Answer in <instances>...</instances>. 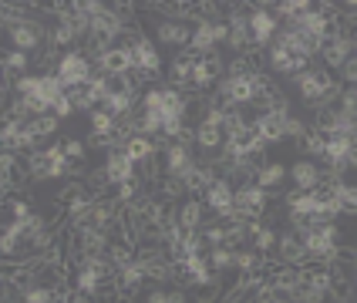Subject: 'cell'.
I'll list each match as a JSON object with an SVG mask.
<instances>
[{"label": "cell", "mask_w": 357, "mask_h": 303, "mask_svg": "<svg viewBox=\"0 0 357 303\" xmlns=\"http://www.w3.org/2000/svg\"><path fill=\"white\" fill-rule=\"evenodd\" d=\"M95 75H98V71H95V64L84 58L78 47H75V51H64V58H61V64H58V78H61V84H64V91L88 88Z\"/></svg>", "instance_id": "obj_1"}, {"label": "cell", "mask_w": 357, "mask_h": 303, "mask_svg": "<svg viewBox=\"0 0 357 303\" xmlns=\"http://www.w3.org/2000/svg\"><path fill=\"white\" fill-rule=\"evenodd\" d=\"M331 84L334 78L327 75V68L324 71H314V68H307L303 75H294V88H297L300 101H307V104H324L327 101V91H331Z\"/></svg>", "instance_id": "obj_2"}, {"label": "cell", "mask_w": 357, "mask_h": 303, "mask_svg": "<svg viewBox=\"0 0 357 303\" xmlns=\"http://www.w3.org/2000/svg\"><path fill=\"white\" fill-rule=\"evenodd\" d=\"M202 202L209 205V212H213L216 219H229V216H236V185L219 176V179L202 192Z\"/></svg>", "instance_id": "obj_3"}, {"label": "cell", "mask_w": 357, "mask_h": 303, "mask_svg": "<svg viewBox=\"0 0 357 303\" xmlns=\"http://www.w3.org/2000/svg\"><path fill=\"white\" fill-rule=\"evenodd\" d=\"M273 3H257V10H250V38H253V47H270L273 38L280 34V17L270 10Z\"/></svg>", "instance_id": "obj_4"}, {"label": "cell", "mask_w": 357, "mask_h": 303, "mask_svg": "<svg viewBox=\"0 0 357 303\" xmlns=\"http://www.w3.org/2000/svg\"><path fill=\"white\" fill-rule=\"evenodd\" d=\"M266 202H270V192L259 189L257 182H253V185H239L236 189V216H243V219H263Z\"/></svg>", "instance_id": "obj_5"}, {"label": "cell", "mask_w": 357, "mask_h": 303, "mask_svg": "<svg viewBox=\"0 0 357 303\" xmlns=\"http://www.w3.org/2000/svg\"><path fill=\"white\" fill-rule=\"evenodd\" d=\"M132 68H135L132 44H115L112 51H105V54L95 61V71H98V75H108V78H115V75H128Z\"/></svg>", "instance_id": "obj_6"}, {"label": "cell", "mask_w": 357, "mask_h": 303, "mask_svg": "<svg viewBox=\"0 0 357 303\" xmlns=\"http://www.w3.org/2000/svg\"><path fill=\"white\" fill-rule=\"evenodd\" d=\"M162 159H165V176H176V179H185L196 169V152L185 148L182 141H169Z\"/></svg>", "instance_id": "obj_7"}, {"label": "cell", "mask_w": 357, "mask_h": 303, "mask_svg": "<svg viewBox=\"0 0 357 303\" xmlns=\"http://www.w3.org/2000/svg\"><path fill=\"white\" fill-rule=\"evenodd\" d=\"M266 277H270V286L280 290V293H297L300 286H303V270H300V266L270 263V266H266Z\"/></svg>", "instance_id": "obj_8"}, {"label": "cell", "mask_w": 357, "mask_h": 303, "mask_svg": "<svg viewBox=\"0 0 357 303\" xmlns=\"http://www.w3.org/2000/svg\"><path fill=\"white\" fill-rule=\"evenodd\" d=\"M277 260L287 263V266H307V246H303V236H300L297 229H287V233H280Z\"/></svg>", "instance_id": "obj_9"}, {"label": "cell", "mask_w": 357, "mask_h": 303, "mask_svg": "<svg viewBox=\"0 0 357 303\" xmlns=\"http://www.w3.org/2000/svg\"><path fill=\"white\" fill-rule=\"evenodd\" d=\"M135 169H139V165L125 155V148H112V152H105V172H108L112 185L132 182L135 179Z\"/></svg>", "instance_id": "obj_10"}, {"label": "cell", "mask_w": 357, "mask_h": 303, "mask_svg": "<svg viewBox=\"0 0 357 303\" xmlns=\"http://www.w3.org/2000/svg\"><path fill=\"white\" fill-rule=\"evenodd\" d=\"M192 24H178V20H159V27H155V34H159L162 44H169V47H178V51H189V44H192Z\"/></svg>", "instance_id": "obj_11"}, {"label": "cell", "mask_w": 357, "mask_h": 303, "mask_svg": "<svg viewBox=\"0 0 357 303\" xmlns=\"http://www.w3.org/2000/svg\"><path fill=\"white\" fill-rule=\"evenodd\" d=\"M294 115V111H290ZM257 135L263 139V145H277V141H287V115H277V111H266L257 118Z\"/></svg>", "instance_id": "obj_12"}, {"label": "cell", "mask_w": 357, "mask_h": 303, "mask_svg": "<svg viewBox=\"0 0 357 303\" xmlns=\"http://www.w3.org/2000/svg\"><path fill=\"white\" fill-rule=\"evenodd\" d=\"M354 51H357V40H351V38H334V40H327V44L320 47L324 68H331V71H340V68H344V61L351 58Z\"/></svg>", "instance_id": "obj_13"}, {"label": "cell", "mask_w": 357, "mask_h": 303, "mask_svg": "<svg viewBox=\"0 0 357 303\" xmlns=\"http://www.w3.org/2000/svg\"><path fill=\"white\" fill-rule=\"evenodd\" d=\"M132 54H135V68L149 71V75H159V71H162V54H159V47H155L152 40L145 38V34H139V38L132 40Z\"/></svg>", "instance_id": "obj_14"}, {"label": "cell", "mask_w": 357, "mask_h": 303, "mask_svg": "<svg viewBox=\"0 0 357 303\" xmlns=\"http://www.w3.org/2000/svg\"><path fill=\"white\" fill-rule=\"evenodd\" d=\"M290 179L300 192H314L320 185V165L314 159H297L290 165Z\"/></svg>", "instance_id": "obj_15"}, {"label": "cell", "mask_w": 357, "mask_h": 303, "mask_svg": "<svg viewBox=\"0 0 357 303\" xmlns=\"http://www.w3.org/2000/svg\"><path fill=\"white\" fill-rule=\"evenodd\" d=\"M206 212H209V205L202 199L178 202V226H182L185 233H199V229L206 226Z\"/></svg>", "instance_id": "obj_16"}, {"label": "cell", "mask_w": 357, "mask_h": 303, "mask_svg": "<svg viewBox=\"0 0 357 303\" xmlns=\"http://www.w3.org/2000/svg\"><path fill=\"white\" fill-rule=\"evenodd\" d=\"M287 176H290V169H287L280 159H270L257 172V185H259V189H266V192H273V189H280V185H283V179H287Z\"/></svg>", "instance_id": "obj_17"}, {"label": "cell", "mask_w": 357, "mask_h": 303, "mask_svg": "<svg viewBox=\"0 0 357 303\" xmlns=\"http://www.w3.org/2000/svg\"><path fill=\"white\" fill-rule=\"evenodd\" d=\"M266 64H270V71L294 78V54H290V47H283V44H277V40H273L270 51H266Z\"/></svg>", "instance_id": "obj_18"}, {"label": "cell", "mask_w": 357, "mask_h": 303, "mask_svg": "<svg viewBox=\"0 0 357 303\" xmlns=\"http://www.w3.org/2000/svg\"><path fill=\"white\" fill-rule=\"evenodd\" d=\"M226 145V135H222V128H213V125H196V148L199 152H219Z\"/></svg>", "instance_id": "obj_19"}, {"label": "cell", "mask_w": 357, "mask_h": 303, "mask_svg": "<svg viewBox=\"0 0 357 303\" xmlns=\"http://www.w3.org/2000/svg\"><path fill=\"white\" fill-rule=\"evenodd\" d=\"M27 128L34 132V139H38V141H47V139H54V135H58L61 118H58V115H51V111H47V115H38V118H31V121H27Z\"/></svg>", "instance_id": "obj_20"}, {"label": "cell", "mask_w": 357, "mask_h": 303, "mask_svg": "<svg viewBox=\"0 0 357 303\" xmlns=\"http://www.w3.org/2000/svg\"><path fill=\"white\" fill-rule=\"evenodd\" d=\"M119 132V118L108 115L105 108H95L91 111V135H101V139H112Z\"/></svg>", "instance_id": "obj_21"}, {"label": "cell", "mask_w": 357, "mask_h": 303, "mask_svg": "<svg viewBox=\"0 0 357 303\" xmlns=\"http://www.w3.org/2000/svg\"><path fill=\"white\" fill-rule=\"evenodd\" d=\"M354 293H357V286L351 277H334V280H331V290H327V300L347 303V300H354Z\"/></svg>", "instance_id": "obj_22"}, {"label": "cell", "mask_w": 357, "mask_h": 303, "mask_svg": "<svg viewBox=\"0 0 357 303\" xmlns=\"http://www.w3.org/2000/svg\"><path fill=\"white\" fill-rule=\"evenodd\" d=\"M300 152H307L310 159H324V152H327V135L317 132V128H310L307 139L300 141Z\"/></svg>", "instance_id": "obj_23"}, {"label": "cell", "mask_w": 357, "mask_h": 303, "mask_svg": "<svg viewBox=\"0 0 357 303\" xmlns=\"http://www.w3.org/2000/svg\"><path fill=\"white\" fill-rule=\"evenodd\" d=\"M209 266H213L216 273L236 270V249H226V246H216V249H209Z\"/></svg>", "instance_id": "obj_24"}, {"label": "cell", "mask_w": 357, "mask_h": 303, "mask_svg": "<svg viewBox=\"0 0 357 303\" xmlns=\"http://www.w3.org/2000/svg\"><path fill=\"white\" fill-rule=\"evenodd\" d=\"M307 10H314L310 0H280L277 3V17H283V20H297V17H303Z\"/></svg>", "instance_id": "obj_25"}, {"label": "cell", "mask_w": 357, "mask_h": 303, "mask_svg": "<svg viewBox=\"0 0 357 303\" xmlns=\"http://www.w3.org/2000/svg\"><path fill=\"white\" fill-rule=\"evenodd\" d=\"M68 98L75 104V111H81V115H91L95 108H101L95 95H91V88H75V91H68Z\"/></svg>", "instance_id": "obj_26"}, {"label": "cell", "mask_w": 357, "mask_h": 303, "mask_svg": "<svg viewBox=\"0 0 357 303\" xmlns=\"http://www.w3.org/2000/svg\"><path fill=\"white\" fill-rule=\"evenodd\" d=\"M27 64H31V54L27 51H10V54H3V71H10V75H27Z\"/></svg>", "instance_id": "obj_27"}, {"label": "cell", "mask_w": 357, "mask_h": 303, "mask_svg": "<svg viewBox=\"0 0 357 303\" xmlns=\"http://www.w3.org/2000/svg\"><path fill=\"white\" fill-rule=\"evenodd\" d=\"M331 196H337V199H340L344 212H354V216H357V185H347V182H344V185H337Z\"/></svg>", "instance_id": "obj_28"}, {"label": "cell", "mask_w": 357, "mask_h": 303, "mask_svg": "<svg viewBox=\"0 0 357 303\" xmlns=\"http://www.w3.org/2000/svg\"><path fill=\"white\" fill-rule=\"evenodd\" d=\"M20 303H58L54 300V290H47V286H31L24 297H20Z\"/></svg>", "instance_id": "obj_29"}, {"label": "cell", "mask_w": 357, "mask_h": 303, "mask_svg": "<svg viewBox=\"0 0 357 303\" xmlns=\"http://www.w3.org/2000/svg\"><path fill=\"white\" fill-rule=\"evenodd\" d=\"M294 300H297V303H324V300H327V293H324V290H317V286H310V283H303L297 293H294Z\"/></svg>", "instance_id": "obj_30"}, {"label": "cell", "mask_w": 357, "mask_h": 303, "mask_svg": "<svg viewBox=\"0 0 357 303\" xmlns=\"http://www.w3.org/2000/svg\"><path fill=\"white\" fill-rule=\"evenodd\" d=\"M340 81H344V84H351V88H357V54H351V58L344 61V68H340Z\"/></svg>", "instance_id": "obj_31"}, {"label": "cell", "mask_w": 357, "mask_h": 303, "mask_svg": "<svg viewBox=\"0 0 357 303\" xmlns=\"http://www.w3.org/2000/svg\"><path fill=\"white\" fill-rule=\"evenodd\" d=\"M51 115H58L61 121H68L71 115H75V104H71V98L64 95V98H58L54 101V108H51Z\"/></svg>", "instance_id": "obj_32"}, {"label": "cell", "mask_w": 357, "mask_h": 303, "mask_svg": "<svg viewBox=\"0 0 357 303\" xmlns=\"http://www.w3.org/2000/svg\"><path fill=\"white\" fill-rule=\"evenodd\" d=\"M64 155H68L71 162H81V159H84V141L64 139Z\"/></svg>", "instance_id": "obj_33"}, {"label": "cell", "mask_w": 357, "mask_h": 303, "mask_svg": "<svg viewBox=\"0 0 357 303\" xmlns=\"http://www.w3.org/2000/svg\"><path fill=\"white\" fill-rule=\"evenodd\" d=\"M64 303H95V297H88V293H81V290L71 286V293L64 297Z\"/></svg>", "instance_id": "obj_34"}, {"label": "cell", "mask_w": 357, "mask_h": 303, "mask_svg": "<svg viewBox=\"0 0 357 303\" xmlns=\"http://www.w3.org/2000/svg\"><path fill=\"white\" fill-rule=\"evenodd\" d=\"M169 303H189V293L178 286H169Z\"/></svg>", "instance_id": "obj_35"}, {"label": "cell", "mask_w": 357, "mask_h": 303, "mask_svg": "<svg viewBox=\"0 0 357 303\" xmlns=\"http://www.w3.org/2000/svg\"><path fill=\"white\" fill-rule=\"evenodd\" d=\"M149 303H169V290H152V293H149Z\"/></svg>", "instance_id": "obj_36"}, {"label": "cell", "mask_w": 357, "mask_h": 303, "mask_svg": "<svg viewBox=\"0 0 357 303\" xmlns=\"http://www.w3.org/2000/svg\"><path fill=\"white\" fill-rule=\"evenodd\" d=\"M95 303H119V293H105V297H98Z\"/></svg>", "instance_id": "obj_37"}, {"label": "cell", "mask_w": 357, "mask_h": 303, "mask_svg": "<svg viewBox=\"0 0 357 303\" xmlns=\"http://www.w3.org/2000/svg\"><path fill=\"white\" fill-rule=\"evenodd\" d=\"M351 280H354V286H357V266H354V273H351Z\"/></svg>", "instance_id": "obj_38"}, {"label": "cell", "mask_w": 357, "mask_h": 303, "mask_svg": "<svg viewBox=\"0 0 357 303\" xmlns=\"http://www.w3.org/2000/svg\"><path fill=\"white\" fill-rule=\"evenodd\" d=\"M3 303H20V300H3Z\"/></svg>", "instance_id": "obj_39"}, {"label": "cell", "mask_w": 357, "mask_h": 303, "mask_svg": "<svg viewBox=\"0 0 357 303\" xmlns=\"http://www.w3.org/2000/svg\"><path fill=\"white\" fill-rule=\"evenodd\" d=\"M347 303H357V300H347Z\"/></svg>", "instance_id": "obj_40"}]
</instances>
